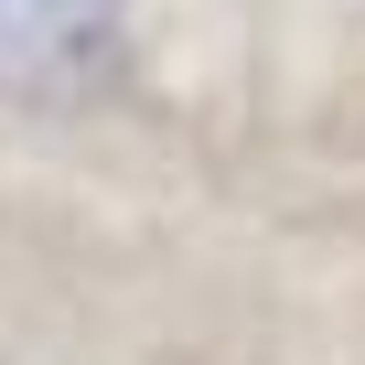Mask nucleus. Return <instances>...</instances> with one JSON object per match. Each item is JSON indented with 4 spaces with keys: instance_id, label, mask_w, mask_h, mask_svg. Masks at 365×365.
<instances>
[{
    "instance_id": "f257e3e1",
    "label": "nucleus",
    "mask_w": 365,
    "mask_h": 365,
    "mask_svg": "<svg viewBox=\"0 0 365 365\" xmlns=\"http://www.w3.org/2000/svg\"><path fill=\"white\" fill-rule=\"evenodd\" d=\"M118 0H0V108H86L118 86Z\"/></svg>"
}]
</instances>
